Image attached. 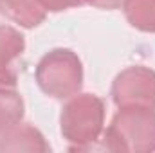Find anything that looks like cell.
<instances>
[{
  "label": "cell",
  "instance_id": "10",
  "mask_svg": "<svg viewBox=\"0 0 155 153\" xmlns=\"http://www.w3.org/2000/svg\"><path fill=\"white\" fill-rule=\"evenodd\" d=\"M90 2L92 0H40L41 7L47 13H60V11H65L71 7H79V5H85Z\"/></svg>",
  "mask_w": 155,
  "mask_h": 153
},
{
  "label": "cell",
  "instance_id": "2",
  "mask_svg": "<svg viewBox=\"0 0 155 153\" xmlns=\"http://www.w3.org/2000/svg\"><path fill=\"white\" fill-rule=\"evenodd\" d=\"M105 148L114 153L155 151V108L123 106L105 130Z\"/></svg>",
  "mask_w": 155,
  "mask_h": 153
},
{
  "label": "cell",
  "instance_id": "6",
  "mask_svg": "<svg viewBox=\"0 0 155 153\" xmlns=\"http://www.w3.org/2000/svg\"><path fill=\"white\" fill-rule=\"evenodd\" d=\"M0 151H51L49 142L41 132L31 124L18 122L11 130L0 135Z\"/></svg>",
  "mask_w": 155,
  "mask_h": 153
},
{
  "label": "cell",
  "instance_id": "11",
  "mask_svg": "<svg viewBox=\"0 0 155 153\" xmlns=\"http://www.w3.org/2000/svg\"><path fill=\"white\" fill-rule=\"evenodd\" d=\"M126 2L128 0H92L90 2V5H94V7H97V9H121V7H124L126 5Z\"/></svg>",
  "mask_w": 155,
  "mask_h": 153
},
{
  "label": "cell",
  "instance_id": "9",
  "mask_svg": "<svg viewBox=\"0 0 155 153\" xmlns=\"http://www.w3.org/2000/svg\"><path fill=\"white\" fill-rule=\"evenodd\" d=\"M123 9L134 29L155 33V0H128Z\"/></svg>",
  "mask_w": 155,
  "mask_h": 153
},
{
  "label": "cell",
  "instance_id": "8",
  "mask_svg": "<svg viewBox=\"0 0 155 153\" xmlns=\"http://www.w3.org/2000/svg\"><path fill=\"white\" fill-rule=\"evenodd\" d=\"M24 110L22 96L9 86H0V135L22 122Z\"/></svg>",
  "mask_w": 155,
  "mask_h": 153
},
{
  "label": "cell",
  "instance_id": "5",
  "mask_svg": "<svg viewBox=\"0 0 155 153\" xmlns=\"http://www.w3.org/2000/svg\"><path fill=\"white\" fill-rule=\"evenodd\" d=\"M25 52V38L24 34L11 27L0 25V85L15 88L18 83V69L16 61Z\"/></svg>",
  "mask_w": 155,
  "mask_h": 153
},
{
  "label": "cell",
  "instance_id": "4",
  "mask_svg": "<svg viewBox=\"0 0 155 153\" xmlns=\"http://www.w3.org/2000/svg\"><path fill=\"white\" fill-rule=\"evenodd\" d=\"M114 105L123 106H148L155 108V70L134 65L116 76L110 90Z\"/></svg>",
  "mask_w": 155,
  "mask_h": 153
},
{
  "label": "cell",
  "instance_id": "3",
  "mask_svg": "<svg viewBox=\"0 0 155 153\" xmlns=\"http://www.w3.org/2000/svg\"><path fill=\"white\" fill-rule=\"evenodd\" d=\"M35 77L45 96L52 99H69L83 86V63L71 49H52L41 56Z\"/></svg>",
  "mask_w": 155,
  "mask_h": 153
},
{
  "label": "cell",
  "instance_id": "7",
  "mask_svg": "<svg viewBox=\"0 0 155 153\" xmlns=\"http://www.w3.org/2000/svg\"><path fill=\"white\" fill-rule=\"evenodd\" d=\"M0 13L25 29L40 25L47 16L40 0H0Z\"/></svg>",
  "mask_w": 155,
  "mask_h": 153
},
{
  "label": "cell",
  "instance_id": "1",
  "mask_svg": "<svg viewBox=\"0 0 155 153\" xmlns=\"http://www.w3.org/2000/svg\"><path fill=\"white\" fill-rule=\"evenodd\" d=\"M105 126V103L96 94L69 97L60 114V132L69 142V150H88L99 141Z\"/></svg>",
  "mask_w": 155,
  "mask_h": 153
}]
</instances>
